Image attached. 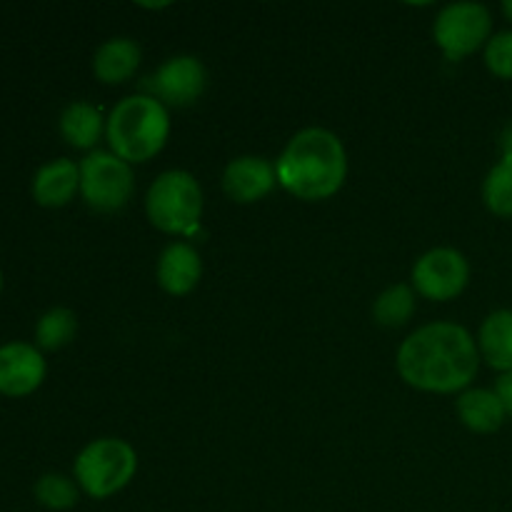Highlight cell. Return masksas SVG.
<instances>
[{"label":"cell","mask_w":512,"mask_h":512,"mask_svg":"<svg viewBox=\"0 0 512 512\" xmlns=\"http://www.w3.org/2000/svg\"><path fill=\"white\" fill-rule=\"evenodd\" d=\"M415 313V290L410 285H390L373 303L375 323L383 328H403Z\"/></svg>","instance_id":"obj_18"},{"label":"cell","mask_w":512,"mask_h":512,"mask_svg":"<svg viewBox=\"0 0 512 512\" xmlns=\"http://www.w3.org/2000/svg\"><path fill=\"white\" fill-rule=\"evenodd\" d=\"M105 125L108 123L103 120V113L85 100L70 103L60 113V135L65 138V143L78 150L95 148Z\"/></svg>","instance_id":"obj_15"},{"label":"cell","mask_w":512,"mask_h":512,"mask_svg":"<svg viewBox=\"0 0 512 512\" xmlns=\"http://www.w3.org/2000/svg\"><path fill=\"white\" fill-rule=\"evenodd\" d=\"M485 63L493 75L512 80V33H498L488 40Z\"/></svg>","instance_id":"obj_22"},{"label":"cell","mask_w":512,"mask_h":512,"mask_svg":"<svg viewBox=\"0 0 512 512\" xmlns=\"http://www.w3.org/2000/svg\"><path fill=\"white\" fill-rule=\"evenodd\" d=\"M78 333V318L68 308H50L35 325V340L43 350H60Z\"/></svg>","instance_id":"obj_19"},{"label":"cell","mask_w":512,"mask_h":512,"mask_svg":"<svg viewBox=\"0 0 512 512\" xmlns=\"http://www.w3.org/2000/svg\"><path fill=\"white\" fill-rule=\"evenodd\" d=\"M470 280V265L463 253L453 248H435L420 255L413 268V288L423 298L445 303L458 298Z\"/></svg>","instance_id":"obj_8"},{"label":"cell","mask_w":512,"mask_h":512,"mask_svg":"<svg viewBox=\"0 0 512 512\" xmlns=\"http://www.w3.org/2000/svg\"><path fill=\"white\" fill-rule=\"evenodd\" d=\"M138 470V455L125 440L100 438L80 450L75 458V480L85 495L105 500L120 493Z\"/></svg>","instance_id":"obj_5"},{"label":"cell","mask_w":512,"mask_h":512,"mask_svg":"<svg viewBox=\"0 0 512 512\" xmlns=\"http://www.w3.org/2000/svg\"><path fill=\"white\" fill-rule=\"evenodd\" d=\"M503 10H505V15H508V18L512 20V0H505V3H503Z\"/></svg>","instance_id":"obj_25"},{"label":"cell","mask_w":512,"mask_h":512,"mask_svg":"<svg viewBox=\"0 0 512 512\" xmlns=\"http://www.w3.org/2000/svg\"><path fill=\"white\" fill-rule=\"evenodd\" d=\"M493 18L490 10L480 3L445 5L435 18V43L448 60H463L490 40Z\"/></svg>","instance_id":"obj_7"},{"label":"cell","mask_w":512,"mask_h":512,"mask_svg":"<svg viewBox=\"0 0 512 512\" xmlns=\"http://www.w3.org/2000/svg\"><path fill=\"white\" fill-rule=\"evenodd\" d=\"M110 153L125 163H148L165 148L170 135L168 108L153 95H130L110 113L108 125Z\"/></svg>","instance_id":"obj_3"},{"label":"cell","mask_w":512,"mask_h":512,"mask_svg":"<svg viewBox=\"0 0 512 512\" xmlns=\"http://www.w3.org/2000/svg\"><path fill=\"white\" fill-rule=\"evenodd\" d=\"M145 213L158 230L170 235H193L203 218V190L188 170L158 175L145 195Z\"/></svg>","instance_id":"obj_4"},{"label":"cell","mask_w":512,"mask_h":512,"mask_svg":"<svg viewBox=\"0 0 512 512\" xmlns=\"http://www.w3.org/2000/svg\"><path fill=\"white\" fill-rule=\"evenodd\" d=\"M500 150H503V158H512V125H508L505 133L500 135Z\"/></svg>","instance_id":"obj_24"},{"label":"cell","mask_w":512,"mask_h":512,"mask_svg":"<svg viewBox=\"0 0 512 512\" xmlns=\"http://www.w3.org/2000/svg\"><path fill=\"white\" fill-rule=\"evenodd\" d=\"M480 355L473 335L455 323H430L403 340L398 373L423 393H458L478 375Z\"/></svg>","instance_id":"obj_1"},{"label":"cell","mask_w":512,"mask_h":512,"mask_svg":"<svg viewBox=\"0 0 512 512\" xmlns=\"http://www.w3.org/2000/svg\"><path fill=\"white\" fill-rule=\"evenodd\" d=\"M140 58H143V53H140L135 40L110 38L95 50L93 73L100 83L120 85L133 78L140 65Z\"/></svg>","instance_id":"obj_14"},{"label":"cell","mask_w":512,"mask_h":512,"mask_svg":"<svg viewBox=\"0 0 512 512\" xmlns=\"http://www.w3.org/2000/svg\"><path fill=\"white\" fill-rule=\"evenodd\" d=\"M205 85H208L205 65L193 55H175V58L165 60L150 78L153 98H158L163 105H173V108L193 105L205 93Z\"/></svg>","instance_id":"obj_9"},{"label":"cell","mask_w":512,"mask_h":512,"mask_svg":"<svg viewBox=\"0 0 512 512\" xmlns=\"http://www.w3.org/2000/svg\"><path fill=\"white\" fill-rule=\"evenodd\" d=\"M203 275V263L193 245L173 243L158 258V283L170 295L193 293Z\"/></svg>","instance_id":"obj_12"},{"label":"cell","mask_w":512,"mask_h":512,"mask_svg":"<svg viewBox=\"0 0 512 512\" xmlns=\"http://www.w3.org/2000/svg\"><path fill=\"white\" fill-rule=\"evenodd\" d=\"M483 200L495 215L512 218V158H503L490 170L483 185Z\"/></svg>","instance_id":"obj_20"},{"label":"cell","mask_w":512,"mask_h":512,"mask_svg":"<svg viewBox=\"0 0 512 512\" xmlns=\"http://www.w3.org/2000/svg\"><path fill=\"white\" fill-rule=\"evenodd\" d=\"M278 183L275 165H270L265 158L258 155H240L230 160L223 173V188L230 200L235 203H258Z\"/></svg>","instance_id":"obj_11"},{"label":"cell","mask_w":512,"mask_h":512,"mask_svg":"<svg viewBox=\"0 0 512 512\" xmlns=\"http://www.w3.org/2000/svg\"><path fill=\"white\" fill-rule=\"evenodd\" d=\"M80 190V165L58 158L38 168L33 178V198L43 208H63Z\"/></svg>","instance_id":"obj_13"},{"label":"cell","mask_w":512,"mask_h":512,"mask_svg":"<svg viewBox=\"0 0 512 512\" xmlns=\"http://www.w3.org/2000/svg\"><path fill=\"white\" fill-rule=\"evenodd\" d=\"M505 415L495 390H465L458 398V418L473 433H495L505 423Z\"/></svg>","instance_id":"obj_17"},{"label":"cell","mask_w":512,"mask_h":512,"mask_svg":"<svg viewBox=\"0 0 512 512\" xmlns=\"http://www.w3.org/2000/svg\"><path fill=\"white\" fill-rule=\"evenodd\" d=\"M495 395H498L500 403H503L505 413L512 415V370L510 373L500 375L498 383H495Z\"/></svg>","instance_id":"obj_23"},{"label":"cell","mask_w":512,"mask_h":512,"mask_svg":"<svg viewBox=\"0 0 512 512\" xmlns=\"http://www.w3.org/2000/svg\"><path fill=\"white\" fill-rule=\"evenodd\" d=\"M278 183L300 200H325L343 188L348 178V155L335 133L305 128L290 138L280 153Z\"/></svg>","instance_id":"obj_2"},{"label":"cell","mask_w":512,"mask_h":512,"mask_svg":"<svg viewBox=\"0 0 512 512\" xmlns=\"http://www.w3.org/2000/svg\"><path fill=\"white\" fill-rule=\"evenodd\" d=\"M78 498V485L60 473H45L35 483V500L48 510H70L75 508Z\"/></svg>","instance_id":"obj_21"},{"label":"cell","mask_w":512,"mask_h":512,"mask_svg":"<svg viewBox=\"0 0 512 512\" xmlns=\"http://www.w3.org/2000/svg\"><path fill=\"white\" fill-rule=\"evenodd\" d=\"M45 360L38 348L28 343L0 345V393L8 398H23L40 388L45 380Z\"/></svg>","instance_id":"obj_10"},{"label":"cell","mask_w":512,"mask_h":512,"mask_svg":"<svg viewBox=\"0 0 512 512\" xmlns=\"http://www.w3.org/2000/svg\"><path fill=\"white\" fill-rule=\"evenodd\" d=\"M0 290H3V273H0Z\"/></svg>","instance_id":"obj_26"},{"label":"cell","mask_w":512,"mask_h":512,"mask_svg":"<svg viewBox=\"0 0 512 512\" xmlns=\"http://www.w3.org/2000/svg\"><path fill=\"white\" fill-rule=\"evenodd\" d=\"M480 355L490 368L510 373L512 370V310H495L480 328Z\"/></svg>","instance_id":"obj_16"},{"label":"cell","mask_w":512,"mask_h":512,"mask_svg":"<svg viewBox=\"0 0 512 512\" xmlns=\"http://www.w3.org/2000/svg\"><path fill=\"white\" fill-rule=\"evenodd\" d=\"M135 178L130 163L108 150H93L80 163V195L98 213H115L133 198Z\"/></svg>","instance_id":"obj_6"}]
</instances>
